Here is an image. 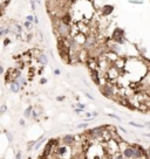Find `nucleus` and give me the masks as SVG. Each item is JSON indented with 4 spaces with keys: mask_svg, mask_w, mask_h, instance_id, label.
<instances>
[{
    "mask_svg": "<svg viewBox=\"0 0 150 159\" xmlns=\"http://www.w3.org/2000/svg\"><path fill=\"white\" fill-rule=\"evenodd\" d=\"M104 76H106V80L111 84H116V81L120 76V70L116 67L111 66V67L108 69V70L104 73Z\"/></svg>",
    "mask_w": 150,
    "mask_h": 159,
    "instance_id": "obj_1",
    "label": "nucleus"
},
{
    "mask_svg": "<svg viewBox=\"0 0 150 159\" xmlns=\"http://www.w3.org/2000/svg\"><path fill=\"white\" fill-rule=\"evenodd\" d=\"M56 31H58L59 35L61 37H69L70 36V26L65 22H62L61 19H59L58 25H56Z\"/></svg>",
    "mask_w": 150,
    "mask_h": 159,
    "instance_id": "obj_2",
    "label": "nucleus"
},
{
    "mask_svg": "<svg viewBox=\"0 0 150 159\" xmlns=\"http://www.w3.org/2000/svg\"><path fill=\"white\" fill-rule=\"evenodd\" d=\"M21 76L20 70L18 68H10L5 75V82L6 83H13Z\"/></svg>",
    "mask_w": 150,
    "mask_h": 159,
    "instance_id": "obj_3",
    "label": "nucleus"
},
{
    "mask_svg": "<svg viewBox=\"0 0 150 159\" xmlns=\"http://www.w3.org/2000/svg\"><path fill=\"white\" fill-rule=\"evenodd\" d=\"M101 92L108 98H113V96L115 95V84L111 83H106L101 88Z\"/></svg>",
    "mask_w": 150,
    "mask_h": 159,
    "instance_id": "obj_4",
    "label": "nucleus"
},
{
    "mask_svg": "<svg viewBox=\"0 0 150 159\" xmlns=\"http://www.w3.org/2000/svg\"><path fill=\"white\" fill-rule=\"evenodd\" d=\"M97 44V39H96V35L94 34H90L89 36H87V41L85 43V49L87 50H90V49H95V46Z\"/></svg>",
    "mask_w": 150,
    "mask_h": 159,
    "instance_id": "obj_5",
    "label": "nucleus"
},
{
    "mask_svg": "<svg viewBox=\"0 0 150 159\" xmlns=\"http://www.w3.org/2000/svg\"><path fill=\"white\" fill-rule=\"evenodd\" d=\"M76 25H78L79 29H80V33H83V34H86V35H88V34L90 33V31H92V29L89 28L88 24H86L85 21H82V20L78 21Z\"/></svg>",
    "mask_w": 150,
    "mask_h": 159,
    "instance_id": "obj_6",
    "label": "nucleus"
},
{
    "mask_svg": "<svg viewBox=\"0 0 150 159\" xmlns=\"http://www.w3.org/2000/svg\"><path fill=\"white\" fill-rule=\"evenodd\" d=\"M87 66L90 70H95L99 67V61L96 58H93V56H89V59L87 60Z\"/></svg>",
    "mask_w": 150,
    "mask_h": 159,
    "instance_id": "obj_7",
    "label": "nucleus"
},
{
    "mask_svg": "<svg viewBox=\"0 0 150 159\" xmlns=\"http://www.w3.org/2000/svg\"><path fill=\"white\" fill-rule=\"evenodd\" d=\"M73 39H74V41L79 44V46H85L86 41H87V35L83 33H79L78 35L75 37H73Z\"/></svg>",
    "mask_w": 150,
    "mask_h": 159,
    "instance_id": "obj_8",
    "label": "nucleus"
},
{
    "mask_svg": "<svg viewBox=\"0 0 150 159\" xmlns=\"http://www.w3.org/2000/svg\"><path fill=\"white\" fill-rule=\"evenodd\" d=\"M90 77H92L93 82H94L96 85H101V76L99 75L97 69H95V70H90Z\"/></svg>",
    "mask_w": 150,
    "mask_h": 159,
    "instance_id": "obj_9",
    "label": "nucleus"
},
{
    "mask_svg": "<svg viewBox=\"0 0 150 159\" xmlns=\"http://www.w3.org/2000/svg\"><path fill=\"white\" fill-rule=\"evenodd\" d=\"M113 40H115L119 43H123V32L117 28L113 34Z\"/></svg>",
    "mask_w": 150,
    "mask_h": 159,
    "instance_id": "obj_10",
    "label": "nucleus"
},
{
    "mask_svg": "<svg viewBox=\"0 0 150 159\" xmlns=\"http://www.w3.org/2000/svg\"><path fill=\"white\" fill-rule=\"evenodd\" d=\"M63 143H65L66 145H73L75 142H76V137L73 135H66L63 138H62Z\"/></svg>",
    "mask_w": 150,
    "mask_h": 159,
    "instance_id": "obj_11",
    "label": "nucleus"
},
{
    "mask_svg": "<svg viewBox=\"0 0 150 159\" xmlns=\"http://www.w3.org/2000/svg\"><path fill=\"white\" fill-rule=\"evenodd\" d=\"M53 147H54V145H53L52 140H49V142L47 143V145L45 146V150H44V153H42V156L49 157V156H51V153L53 152V151H52V150H53Z\"/></svg>",
    "mask_w": 150,
    "mask_h": 159,
    "instance_id": "obj_12",
    "label": "nucleus"
},
{
    "mask_svg": "<svg viewBox=\"0 0 150 159\" xmlns=\"http://www.w3.org/2000/svg\"><path fill=\"white\" fill-rule=\"evenodd\" d=\"M60 19H61L62 22H65V24L69 25V26L72 25L73 18H72V15H70V13H69V12H65V13H63V15H62Z\"/></svg>",
    "mask_w": 150,
    "mask_h": 159,
    "instance_id": "obj_13",
    "label": "nucleus"
},
{
    "mask_svg": "<svg viewBox=\"0 0 150 159\" xmlns=\"http://www.w3.org/2000/svg\"><path fill=\"white\" fill-rule=\"evenodd\" d=\"M106 58L108 59V61H110L113 64H114V62L116 61V60H117V59H119V56H117V54H116L115 51H108V53H106Z\"/></svg>",
    "mask_w": 150,
    "mask_h": 159,
    "instance_id": "obj_14",
    "label": "nucleus"
},
{
    "mask_svg": "<svg viewBox=\"0 0 150 159\" xmlns=\"http://www.w3.org/2000/svg\"><path fill=\"white\" fill-rule=\"evenodd\" d=\"M78 58H79V61H81V62H87V60L89 59L88 56V53H87V49H81L80 50V54L78 55Z\"/></svg>",
    "mask_w": 150,
    "mask_h": 159,
    "instance_id": "obj_15",
    "label": "nucleus"
},
{
    "mask_svg": "<svg viewBox=\"0 0 150 159\" xmlns=\"http://www.w3.org/2000/svg\"><path fill=\"white\" fill-rule=\"evenodd\" d=\"M124 64H126V60L122 58H119L115 62H114V67H116L119 70H122L123 68H124Z\"/></svg>",
    "mask_w": 150,
    "mask_h": 159,
    "instance_id": "obj_16",
    "label": "nucleus"
},
{
    "mask_svg": "<svg viewBox=\"0 0 150 159\" xmlns=\"http://www.w3.org/2000/svg\"><path fill=\"white\" fill-rule=\"evenodd\" d=\"M36 60L38 62H40L41 64H47L48 63V58H47V55L44 54V53H40V54L36 56Z\"/></svg>",
    "mask_w": 150,
    "mask_h": 159,
    "instance_id": "obj_17",
    "label": "nucleus"
},
{
    "mask_svg": "<svg viewBox=\"0 0 150 159\" xmlns=\"http://www.w3.org/2000/svg\"><path fill=\"white\" fill-rule=\"evenodd\" d=\"M21 85L19 84V83H17V82H13V83H11V90L13 92H19V90H20Z\"/></svg>",
    "mask_w": 150,
    "mask_h": 159,
    "instance_id": "obj_18",
    "label": "nucleus"
},
{
    "mask_svg": "<svg viewBox=\"0 0 150 159\" xmlns=\"http://www.w3.org/2000/svg\"><path fill=\"white\" fill-rule=\"evenodd\" d=\"M32 114H33V107H28L24 112V117L25 118H29V117H32Z\"/></svg>",
    "mask_w": 150,
    "mask_h": 159,
    "instance_id": "obj_19",
    "label": "nucleus"
},
{
    "mask_svg": "<svg viewBox=\"0 0 150 159\" xmlns=\"http://www.w3.org/2000/svg\"><path fill=\"white\" fill-rule=\"evenodd\" d=\"M15 82H17V83H19V84H20L21 87H24V85H26V80H25V78L22 77V76H20V77L18 78V80H17Z\"/></svg>",
    "mask_w": 150,
    "mask_h": 159,
    "instance_id": "obj_20",
    "label": "nucleus"
},
{
    "mask_svg": "<svg viewBox=\"0 0 150 159\" xmlns=\"http://www.w3.org/2000/svg\"><path fill=\"white\" fill-rule=\"evenodd\" d=\"M25 28L28 29V31H31L32 28H33V24H32V21H26V22H25Z\"/></svg>",
    "mask_w": 150,
    "mask_h": 159,
    "instance_id": "obj_21",
    "label": "nucleus"
},
{
    "mask_svg": "<svg viewBox=\"0 0 150 159\" xmlns=\"http://www.w3.org/2000/svg\"><path fill=\"white\" fill-rule=\"evenodd\" d=\"M103 11H104V12H103L104 14H109L110 12L113 11V7L111 6H104V7H103Z\"/></svg>",
    "mask_w": 150,
    "mask_h": 159,
    "instance_id": "obj_22",
    "label": "nucleus"
},
{
    "mask_svg": "<svg viewBox=\"0 0 150 159\" xmlns=\"http://www.w3.org/2000/svg\"><path fill=\"white\" fill-rule=\"evenodd\" d=\"M5 135H6V137H7V139H8V142H13V136L11 135L8 131H5Z\"/></svg>",
    "mask_w": 150,
    "mask_h": 159,
    "instance_id": "obj_23",
    "label": "nucleus"
},
{
    "mask_svg": "<svg viewBox=\"0 0 150 159\" xmlns=\"http://www.w3.org/2000/svg\"><path fill=\"white\" fill-rule=\"evenodd\" d=\"M130 125H133V126H135V128H144L145 125H142V124H137V123H134V122H130L129 123Z\"/></svg>",
    "mask_w": 150,
    "mask_h": 159,
    "instance_id": "obj_24",
    "label": "nucleus"
},
{
    "mask_svg": "<svg viewBox=\"0 0 150 159\" xmlns=\"http://www.w3.org/2000/svg\"><path fill=\"white\" fill-rule=\"evenodd\" d=\"M42 143H44V139H42V142H39V143H36V144H35V145H34V150H38V149H39V147H40V146L42 145Z\"/></svg>",
    "mask_w": 150,
    "mask_h": 159,
    "instance_id": "obj_25",
    "label": "nucleus"
},
{
    "mask_svg": "<svg viewBox=\"0 0 150 159\" xmlns=\"http://www.w3.org/2000/svg\"><path fill=\"white\" fill-rule=\"evenodd\" d=\"M87 126H88V124H87V123H82V124H79L78 128L79 129H83V128H87Z\"/></svg>",
    "mask_w": 150,
    "mask_h": 159,
    "instance_id": "obj_26",
    "label": "nucleus"
},
{
    "mask_svg": "<svg viewBox=\"0 0 150 159\" xmlns=\"http://www.w3.org/2000/svg\"><path fill=\"white\" fill-rule=\"evenodd\" d=\"M115 159H127V158H126L124 156H123L122 153H119V154H117V156L115 157Z\"/></svg>",
    "mask_w": 150,
    "mask_h": 159,
    "instance_id": "obj_27",
    "label": "nucleus"
},
{
    "mask_svg": "<svg viewBox=\"0 0 150 159\" xmlns=\"http://www.w3.org/2000/svg\"><path fill=\"white\" fill-rule=\"evenodd\" d=\"M108 116H109V117H113V118L119 119V121H121V118H120L119 116H116V115H113V114H108Z\"/></svg>",
    "mask_w": 150,
    "mask_h": 159,
    "instance_id": "obj_28",
    "label": "nucleus"
},
{
    "mask_svg": "<svg viewBox=\"0 0 150 159\" xmlns=\"http://www.w3.org/2000/svg\"><path fill=\"white\" fill-rule=\"evenodd\" d=\"M76 107H78L79 109H85L86 108V105H83L82 103H78V104H76Z\"/></svg>",
    "mask_w": 150,
    "mask_h": 159,
    "instance_id": "obj_29",
    "label": "nucleus"
},
{
    "mask_svg": "<svg viewBox=\"0 0 150 159\" xmlns=\"http://www.w3.org/2000/svg\"><path fill=\"white\" fill-rule=\"evenodd\" d=\"M38 116H39V112H38V111H33V114H32V117H33V118H36Z\"/></svg>",
    "mask_w": 150,
    "mask_h": 159,
    "instance_id": "obj_30",
    "label": "nucleus"
},
{
    "mask_svg": "<svg viewBox=\"0 0 150 159\" xmlns=\"http://www.w3.org/2000/svg\"><path fill=\"white\" fill-rule=\"evenodd\" d=\"M31 5H32V10L35 11V1L34 0H31Z\"/></svg>",
    "mask_w": 150,
    "mask_h": 159,
    "instance_id": "obj_31",
    "label": "nucleus"
},
{
    "mask_svg": "<svg viewBox=\"0 0 150 159\" xmlns=\"http://www.w3.org/2000/svg\"><path fill=\"white\" fill-rule=\"evenodd\" d=\"M15 159H21V152H20V151L15 154Z\"/></svg>",
    "mask_w": 150,
    "mask_h": 159,
    "instance_id": "obj_32",
    "label": "nucleus"
},
{
    "mask_svg": "<svg viewBox=\"0 0 150 159\" xmlns=\"http://www.w3.org/2000/svg\"><path fill=\"white\" fill-rule=\"evenodd\" d=\"M27 21H34V17H32V15H28V17H27Z\"/></svg>",
    "mask_w": 150,
    "mask_h": 159,
    "instance_id": "obj_33",
    "label": "nucleus"
},
{
    "mask_svg": "<svg viewBox=\"0 0 150 159\" xmlns=\"http://www.w3.org/2000/svg\"><path fill=\"white\" fill-rule=\"evenodd\" d=\"M8 43H10V39H5V41H4V46H7Z\"/></svg>",
    "mask_w": 150,
    "mask_h": 159,
    "instance_id": "obj_34",
    "label": "nucleus"
},
{
    "mask_svg": "<svg viewBox=\"0 0 150 159\" xmlns=\"http://www.w3.org/2000/svg\"><path fill=\"white\" fill-rule=\"evenodd\" d=\"M5 111H6V105H3V107H1V112L4 114Z\"/></svg>",
    "mask_w": 150,
    "mask_h": 159,
    "instance_id": "obj_35",
    "label": "nucleus"
},
{
    "mask_svg": "<svg viewBox=\"0 0 150 159\" xmlns=\"http://www.w3.org/2000/svg\"><path fill=\"white\" fill-rule=\"evenodd\" d=\"M19 123H20V125H22V126L25 125V121H24V119H20V121H19Z\"/></svg>",
    "mask_w": 150,
    "mask_h": 159,
    "instance_id": "obj_36",
    "label": "nucleus"
},
{
    "mask_svg": "<svg viewBox=\"0 0 150 159\" xmlns=\"http://www.w3.org/2000/svg\"><path fill=\"white\" fill-rule=\"evenodd\" d=\"M54 74H55V75H60V70H59V69H55V70H54Z\"/></svg>",
    "mask_w": 150,
    "mask_h": 159,
    "instance_id": "obj_37",
    "label": "nucleus"
},
{
    "mask_svg": "<svg viewBox=\"0 0 150 159\" xmlns=\"http://www.w3.org/2000/svg\"><path fill=\"white\" fill-rule=\"evenodd\" d=\"M46 82H47V81H46V78H42V80L40 81V83H41V84H45Z\"/></svg>",
    "mask_w": 150,
    "mask_h": 159,
    "instance_id": "obj_38",
    "label": "nucleus"
},
{
    "mask_svg": "<svg viewBox=\"0 0 150 159\" xmlns=\"http://www.w3.org/2000/svg\"><path fill=\"white\" fill-rule=\"evenodd\" d=\"M34 22H35V24H38V22H39V19H38V17H34Z\"/></svg>",
    "mask_w": 150,
    "mask_h": 159,
    "instance_id": "obj_39",
    "label": "nucleus"
},
{
    "mask_svg": "<svg viewBox=\"0 0 150 159\" xmlns=\"http://www.w3.org/2000/svg\"><path fill=\"white\" fill-rule=\"evenodd\" d=\"M85 95L87 96V97H88V98H90V99H93V97H92V96H90V95H89V94H87V92H86Z\"/></svg>",
    "mask_w": 150,
    "mask_h": 159,
    "instance_id": "obj_40",
    "label": "nucleus"
},
{
    "mask_svg": "<svg viewBox=\"0 0 150 159\" xmlns=\"http://www.w3.org/2000/svg\"><path fill=\"white\" fill-rule=\"evenodd\" d=\"M63 98H65V97H63V96H61V97H58V99H59V101H62Z\"/></svg>",
    "mask_w": 150,
    "mask_h": 159,
    "instance_id": "obj_41",
    "label": "nucleus"
},
{
    "mask_svg": "<svg viewBox=\"0 0 150 159\" xmlns=\"http://www.w3.org/2000/svg\"><path fill=\"white\" fill-rule=\"evenodd\" d=\"M145 126H148V128H150V122H148L147 124H145Z\"/></svg>",
    "mask_w": 150,
    "mask_h": 159,
    "instance_id": "obj_42",
    "label": "nucleus"
},
{
    "mask_svg": "<svg viewBox=\"0 0 150 159\" xmlns=\"http://www.w3.org/2000/svg\"><path fill=\"white\" fill-rule=\"evenodd\" d=\"M144 136H147V137H150V133H144Z\"/></svg>",
    "mask_w": 150,
    "mask_h": 159,
    "instance_id": "obj_43",
    "label": "nucleus"
},
{
    "mask_svg": "<svg viewBox=\"0 0 150 159\" xmlns=\"http://www.w3.org/2000/svg\"><path fill=\"white\" fill-rule=\"evenodd\" d=\"M36 1H38V4H40V3H41V0H36Z\"/></svg>",
    "mask_w": 150,
    "mask_h": 159,
    "instance_id": "obj_44",
    "label": "nucleus"
},
{
    "mask_svg": "<svg viewBox=\"0 0 150 159\" xmlns=\"http://www.w3.org/2000/svg\"><path fill=\"white\" fill-rule=\"evenodd\" d=\"M108 159H113V158H111V157H108Z\"/></svg>",
    "mask_w": 150,
    "mask_h": 159,
    "instance_id": "obj_45",
    "label": "nucleus"
},
{
    "mask_svg": "<svg viewBox=\"0 0 150 159\" xmlns=\"http://www.w3.org/2000/svg\"><path fill=\"white\" fill-rule=\"evenodd\" d=\"M28 159H31V158H28Z\"/></svg>",
    "mask_w": 150,
    "mask_h": 159,
    "instance_id": "obj_46",
    "label": "nucleus"
}]
</instances>
